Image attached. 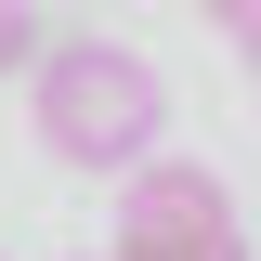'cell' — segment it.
Returning <instances> with one entry per match:
<instances>
[{
    "mask_svg": "<svg viewBox=\"0 0 261 261\" xmlns=\"http://www.w3.org/2000/svg\"><path fill=\"white\" fill-rule=\"evenodd\" d=\"M235 53H248V65H261V39H235Z\"/></svg>",
    "mask_w": 261,
    "mask_h": 261,
    "instance_id": "obj_5",
    "label": "cell"
},
{
    "mask_svg": "<svg viewBox=\"0 0 261 261\" xmlns=\"http://www.w3.org/2000/svg\"><path fill=\"white\" fill-rule=\"evenodd\" d=\"M105 261H248L222 170H196V157H144V170H130V209H118V248H105Z\"/></svg>",
    "mask_w": 261,
    "mask_h": 261,
    "instance_id": "obj_2",
    "label": "cell"
},
{
    "mask_svg": "<svg viewBox=\"0 0 261 261\" xmlns=\"http://www.w3.org/2000/svg\"><path fill=\"white\" fill-rule=\"evenodd\" d=\"M196 13H209L222 39H261V0H196Z\"/></svg>",
    "mask_w": 261,
    "mask_h": 261,
    "instance_id": "obj_4",
    "label": "cell"
},
{
    "mask_svg": "<svg viewBox=\"0 0 261 261\" xmlns=\"http://www.w3.org/2000/svg\"><path fill=\"white\" fill-rule=\"evenodd\" d=\"M27 53H39V0H0V79H13Z\"/></svg>",
    "mask_w": 261,
    "mask_h": 261,
    "instance_id": "obj_3",
    "label": "cell"
},
{
    "mask_svg": "<svg viewBox=\"0 0 261 261\" xmlns=\"http://www.w3.org/2000/svg\"><path fill=\"white\" fill-rule=\"evenodd\" d=\"M27 118H39V157H65V170H144L170 130V79L130 39H53Z\"/></svg>",
    "mask_w": 261,
    "mask_h": 261,
    "instance_id": "obj_1",
    "label": "cell"
}]
</instances>
